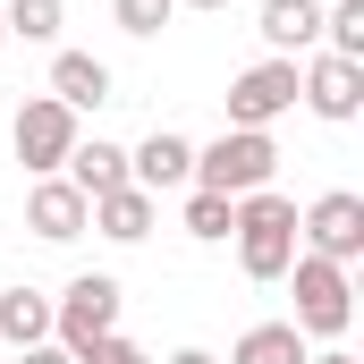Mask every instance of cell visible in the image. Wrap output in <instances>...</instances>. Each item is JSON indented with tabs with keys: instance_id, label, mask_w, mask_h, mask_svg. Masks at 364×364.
Wrapping results in <instances>:
<instances>
[{
	"instance_id": "cell-1",
	"label": "cell",
	"mask_w": 364,
	"mask_h": 364,
	"mask_svg": "<svg viewBox=\"0 0 364 364\" xmlns=\"http://www.w3.org/2000/svg\"><path fill=\"white\" fill-rule=\"evenodd\" d=\"M229 237H237V263H246V279H288V263H296V203H288L279 186L237 195Z\"/></svg>"
},
{
	"instance_id": "cell-20",
	"label": "cell",
	"mask_w": 364,
	"mask_h": 364,
	"mask_svg": "<svg viewBox=\"0 0 364 364\" xmlns=\"http://www.w3.org/2000/svg\"><path fill=\"white\" fill-rule=\"evenodd\" d=\"M110 17H119V34H136V43H153L170 17H178V0H110Z\"/></svg>"
},
{
	"instance_id": "cell-13",
	"label": "cell",
	"mask_w": 364,
	"mask_h": 364,
	"mask_svg": "<svg viewBox=\"0 0 364 364\" xmlns=\"http://www.w3.org/2000/svg\"><path fill=\"white\" fill-rule=\"evenodd\" d=\"M263 43L272 60H296L322 43V0H263Z\"/></svg>"
},
{
	"instance_id": "cell-4",
	"label": "cell",
	"mask_w": 364,
	"mask_h": 364,
	"mask_svg": "<svg viewBox=\"0 0 364 364\" xmlns=\"http://www.w3.org/2000/svg\"><path fill=\"white\" fill-rule=\"evenodd\" d=\"M9 144H17L26 178H60V170H68V153H77V110H68V102H51V93H26V102H17V127H9Z\"/></svg>"
},
{
	"instance_id": "cell-23",
	"label": "cell",
	"mask_w": 364,
	"mask_h": 364,
	"mask_svg": "<svg viewBox=\"0 0 364 364\" xmlns=\"http://www.w3.org/2000/svg\"><path fill=\"white\" fill-rule=\"evenodd\" d=\"M170 364H220V356H212V348H178Z\"/></svg>"
},
{
	"instance_id": "cell-2",
	"label": "cell",
	"mask_w": 364,
	"mask_h": 364,
	"mask_svg": "<svg viewBox=\"0 0 364 364\" xmlns=\"http://www.w3.org/2000/svg\"><path fill=\"white\" fill-rule=\"evenodd\" d=\"M279 170V144H272V127H220L212 144H195V186L203 195H255V186H272Z\"/></svg>"
},
{
	"instance_id": "cell-5",
	"label": "cell",
	"mask_w": 364,
	"mask_h": 364,
	"mask_svg": "<svg viewBox=\"0 0 364 364\" xmlns=\"http://www.w3.org/2000/svg\"><path fill=\"white\" fill-rule=\"evenodd\" d=\"M119 305H127V296H119V279H110V272H77L60 296H51V339L77 356V348H93V339L119 331Z\"/></svg>"
},
{
	"instance_id": "cell-6",
	"label": "cell",
	"mask_w": 364,
	"mask_h": 364,
	"mask_svg": "<svg viewBox=\"0 0 364 364\" xmlns=\"http://www.w3.org/2000/svg\"><path fill=\"white\" fill-rule=\"evenodd\" d=\"M296 237H305V255H322V263H356L364 255V195H348V186L314 195V203L296 212Z\"/></svg>"
},
{
	"instance_id": "cell-17",
	"label": "cell",
	"mask_w": 364,
	"mask_h": 364,
	"mask_svg": "<svg viewBox=\"0 0 364 364\" xmlns=\"http://www.w3.org/2000/svg\"><path fill=\"white\" fill-rule=\"evenodd\" d=\"M60 17H68V0H0L9 43H51V34H60Z\"/></svg>"
},
{
	"instance_id": "cell-22",
	"label": "cell",
	"mask_w": 364,
	"mask_h": 364,
	"mask_svg": "<svg viewBox=\"0 0 364 364\" xmlns=\"http://www.w3.org/2000/svg\"><path fill=\"white\" fill-rule=\"evenodd\" d=\"M9 364H77V356H68L60 339H43V348H17V356H9Z\"/></svg>"
},
{
	"instance_id": "cell-12",
	"label": "cell",
	"mask_w": 364,
	"mask_h": 364,
	"mask_svg": "<svg viewBox=\"0 0 364 364\" xmlns=\"http://www.w3.org/2000/svg\"><path fill=\"white\" fill-rule=\"evenodd\" d=\"M153 220H161V195H144V186H119V195H93V220L102 237H119V246H136V237H153Z\"/></svg>"
},
{
	"instance_id": "cell-3",
	"label": "cell",
	"mask_w": 364,
	"mask_h": 364,
	"mask_svg": "<svg viewBox=\"0 0 364 364\" xmlns=\"http://www.w3.org/2000/svg\"><path fill=\"white\" fill-rule=\"evenodd\" d=\"M288 288H296V331L305 339H348L356 322V288H348V263H322V255H296L288 263Z\"/></svg>"
},
{
	"instance_id": "cell-8",
	"label": "cell",
	"mask_w": 364,
	"mask_h": 364,
	"mask_svg": "<svg viewBox=\"0 0 364 364\" xmlns=\"http://www.w3.org/2000/svg\"><path fill=\"white\" fill-rule=\"evenodd\" d=\"M279 110H296V60H255L229 77V127H272Z\"/></svg>"
},
{
	"instance_id": "cell-25",
	"label": "cell",
	"mask_w": 364,
	"mask_h": 364,
	"mask_svg": "<svg viewBox=\"0 0 364 364\" xmlns=\"http://www.w3.org/2000/svg\"><path fill=\"white\" fill-rule=\"evenodd\" d=\"M178 9H237V0H178Z\"/></svg>"
},
{
	"instance_id": "cell-11",
	"label": "cell",
	"mask_w": 364,
	"mask_h": 364,
	"mask_svg": "<svg viewBox=\"0 0 364 364\" xmlns=\"http://www.w3.org/2000/svg\"><path fill=\"white\" fill-rule=\"evenodd\" d=\"M60 178L77 186L85 203H93V195H119V186H136V178H127V144H110V136H93V144L77 136V153H68V170H60Z\"/></svg>"
},
{
	"instance_id": "cell-26",
	"label": "cell",
	"mask_w": 364,
	"mask_h": 364,
	"mask_svg": "<svg viewBox=\"0 0 364 364\" xmlns=\"http://www.w3.org/2000/svg\"><path fill=\"white\" fill-rule=\"evenodd\" d=\"M0 51H9V26H0Z\"/></svg>"
},
{
	"instance_id": "cell-16",
	"label": "cell",
	"mask_w": 364,
	"mask_h": 364,
	"mask_svg": "<svg viewBox=\"0 0 364 364\" xmlns=\"http://www.w3.org/2000/svg\"><path fill=\"white\" fill-rule=\"evenodd\" d=\"M314 348H305V331L296 322H255L237 348H229V364H305Z\"/></svg>"
},
{
	"instance_id": "cell-21",
	"label": "cell",
	"mask_w": 364,
	"mask_h": 364,
	"mask_svg": "<svg viewBox=\"0 0 364 364\" xmlns=\"http://www.w3.org/2000/svg\"><path fill=\"white\" fill-rule=\"evenodd\" d=\"M77 364H153V356H144L136 339H119V331H110V339H93V348H77Z\"/></svg>"
},
{
	"instance_id": "cell-10",
	"label": "cell",
	"mask_w": 364,
	"mask_h": 364,
	"mask_svg": "<svg viewBox=\"0 0 364 364\" xmlns=\"http://www.w3.org/2000/svg\"><path fill=\"white\" fill-rule=\"evenodd\" d=\"M127 178L144 186V195H170V186H195V144L170 136V127H153L136 153H127Z\"/></svg>"
},
{
	"instance_id": "cell-7",
	"label": "cell",
	"mask_w": 364,
	"mask_h": 364,
	"mask_svg": "<svg viewBox=\"0 0 364 364\" xmlns=\"http://www.w3.org/2000/svg\"><path fill=\"white\" fill-rule=\"evenodd\" d=\"M296 102L331 127H348L364 110V60H339V51H314V68H296Z\"/></svg>"
},
{
	"instance_id": "cell-24",
	"label": "cell",
	"mask_w": 364,
	"mask_h": 364,
	"mask_svg": "<svg viewBox=\"0 0 364 364\" xmlns=\"http://www.w3.org/2000/svg\"><path fill=\"white\" fill-rule=\"evenodd\" d=\"M305 364H356V356H348V348H322V356H305Z\"/></svg>"
},
{
	"instance_id": "cell-18",
	"label": "cell",
	"mask_w": 364,
	"mask_h": 364,
	"mask_svg": "<svg viewBox=\"0 0 364 364\" xmlns=\"http://www.w3.org/2000/svg\"><path fill=\"white\" fill-rule=\"evenodd\" d=\"M229 220H237V203H229V195H203V186H186V237L220 246V237H229Z\"/></svg>"
},
{
	"instance_id": "cell-14",
	"label": "cell",
	"mask_w": 364,
	"mask_h": 364,
	"mask_svg": "<svg viewBox=\"0 0 364 364\" xmlns=\"http://www.w3.org/2000/svg\"><path fill=\"white\" fill-rule=\"evenodd\" d=\"M51 102H68V110H102V102H110V68H102L93 51H60V60H51Z\"/></svg>"
},
{
	"instance_id": "cell-19",
	"label": "cell",
	"mask_w": 364,
	"mask_h": 364,
	"mask_svg": "<svg viewBox=\"0 0 364 364\" xmlns=\"http://www.w3.org/2000/svg\"><path fill=\"white\" fill-rule=\"evenodd\" d=\"M322 43H331L339 60H364V0H331V9H322Z\"/></svg>"
},
{
	"instance_id": "cell-15",
	"label": "cell",
	"mask_w": 364,
	"mask_h": 364,
	"mask_svg": "<svg viewBox=\"0 0 364 364\" xmlns=\"http://www.w3.org/2000/svg\"><path fill=\"white\" fill-rule=\"evenodd\" d=\"M0 339L9 348H43L51 339V296L43 288H0Z\"/></svg>"
},
{
	"instance_id": "cell-9",
	"label": "cell",
	"mask_w": 364,
	"mask_h": 364,
	"mask_svg": "<svg viewBox=\"0 0 364 364\" xmlns=\"http://www.w3.org/2000/svg\"><path fill=\"white\" fill-rule=\"evenodd\" d=\"M85 220H93V203H85L68 178H34V186H26V229H34L43 246H68V237H85Z\"/></svg>"
}]
</instances>
